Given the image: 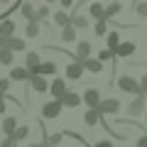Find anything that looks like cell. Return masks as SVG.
<instances>
[{"label":"cell","mask_w":147,"mask_h":147,"mask_svg":"<svg viewBox=\"0 0 147 147\" xmlns=\"http://www.w3.org/2000/svg\"><path fill=\"white\" fill-rule=\"evenodd\" d=\"M98 113H100V118H105V115H118V113H120V100H118V98H105V100H100Z\"/></svg>","instance_id":"6da1fadb"},{"label":"cell","mask_w":147,"mask_h":147,"mask_svg":"<svg viewBox=\"0 0 147 147\" xmlns=\"http://www.w3.org/2000/svg\"><path fill=\"white\" fill-rule=\"evenodd\" d=\"M115 84H118V88L125 91V93H137V96H140V84H137L132 76H118Z\"/></svg>","instance_id":"7a4b0ae2"},{"label":"cell","mask_w":147,"mask_h":147,"mask_svg":"<svg viewBox=\"0 0 147 147\" xmlns=\"http://www.w3.org/2000/svg\"><path fill=\"white\" fill-rule=\"evenodd\" d=\"M59 115H61V103L59 100H49V103L42 105V118L52 120V118H59Z\"/></svg>","instance_id":"3957f363"},{"label":"cell","mask_w":147,"mask_h":147,"mask_svg":"<svg viewBox=\"0 0 147 147\" xmlns=\"http://www.w3.org/2000/svg\"><path fill=\"white\" fill-rule=\"evenodd\" d=\"M135 42H120L118 44V49L113 52V59H127V57H132L135 54Z\"/></svg>","instance_id":"277c9868"},{"label":"cell","mask_w":147,"mask_h":147,"mask_svg":"<svg viewBox=\"0 0 147 147\" xmlns=\"http://www.w3.org/2000/svg\"><path fill=\"white\" fill-rule=\"evenodd\" d=\"M49 91H52V96H54V100H61V96L66 93V81L61 79V76H57V79L52 81V84H49Z\"/></svg>","instance_id":"5b68a950"},{"label":"cell","mask_w":147,"mask_h":147,"mask_svg":"<svg viewBox=\"0 0 147 147\" xmlns=\"http://www.w3.org/2000/svg\"><path fill=\"white\" fill-rule=\"evenodd\" d=\"M84 103L88 105V108H98V105H100V91L98 88H86Z\"/></svg>","instance_id":"8992f818"},{"label":"cell","mask_w":147,"mask_h":147,"mask_svg":"<svg viewBox=\"0 0 147 147\" xmlns=\"http://www.w3.org/2000/svg\"><path fill=\"white\" fill-rule=\"evenodd\" d=\"M142 110H145V96H135V100L127 105V115H130V118H137Z\"/></svg>","instance_id":"52a82bcc"},{"label":"cell","mask_w":147,"mask_h":147,"mask_svg":"<svg viewBox=\"0 0 147 147\" xmlns=\"http://www.w3.org/2000/svg\"><path fill=\"white\" fill-rule=\"evenodd\" d=\"M59 103H61V108H76V105L81 103V96L74 93V91H66V93L61 96V100H59Z\"/></svg>","instance_id":"ba28073f"},{"label":"cell","mask_w":147,"mask_h":147,"mask_svg":"<svg viewBox=\"0 0 147 147\" xmlns=\"http://www.w3.org/2000/svg\"><path fill=\"white\" fill-rule=\"evenodd\" d=\"M81 76H84V64H81V61H71L66 66V79L76 81V79H81Z\"/></svg>","instance_id":"9c48e42d"},{"label":"cell","mask_w":147,"mask_h":147,"mask_svg":"<svg viewBox=\"0 0 147 147\" xmlns=\"http://www.w3.org/2000/svg\"><path fill=\"white\" fill-rule=\"evenodd\" d=\"M3 49H7V52H22L25 49V42H22L20 37H10V39H3Z\"/></svg>","instance_id":"30bf717a"},{"label":"cell","mask_w":147,"mask_h":147,"mask_svg":"<svg viewBox=\"0 0 147 147\" xmlns=\"http://www.w3.org/2000/svg\"><path fill=\"white\" fill-rule=\"evenodd\" d=\"M86 59H91V42H79V47H76V59H74V61L84 64Z\"/></svg>","instance_id":"8fae6325"},{"label":"cell","mask_w":147,"mask_h":147,"mask_svg":"<svg viewBox=\"0 0 147 147\" xmlns=\"http://www.w3.org/2000/svg\"><path fill=\"white\" fill-rule=\"evenodd\" d=\"M15 22L12 20H3L0 22V39H10V37H15Z\"/></svg>","instance_id":"7c38bea8"},{"label":"cell","mask_w":147,"mask_h":147,"mask_svg":"<svg viewBox=\"0 0 147 147\" xmlns=\"http://www.w3.org/2000/svg\"><path fill=\"white\" fill-rule=\"evenodd\" d=\"M103 120V118H100V113H98V108H88L86 110V115H84V123L88 127H93V125H98V123Z\"/></svg>","instance_id":"4fadbf2b"},{"label":"cell","mask_w":147,"mask_h":147,"mask_svg":"<svg viewBox=\"0 0 147 147\" xmlns=\"http://www.w3.org/2000/svg\"><path fill=\"white\" fill-rule=\"evenodd\" d=\"M30 84H32V88H34L37 93L49 91V84H47V79H44V76H30Z\"/></svg>","instance_id":"5bb4252c"},{"label":"cell","mask_w":147,"mask_h":147,"mask_svg":"<svg viewBox=\"0 0 147 147\" xmlns=\"http://www.w3.org/2000/svg\"><path fill=\"white\" fill-rule=\"evenodd\" d=\"M105 42H108V52L113 54L118 49V44H120V32H108L105 34Z\"/></svg>","instance_id":"9a60e30c"},{"label":"cell","mask_w":147,"mask_h":147,"mask_svg":"<svg viewBox=\"0 0 147 147\" xmlns=\"http://www.w3.org/2000/svg\"><path fill=\"white\" fill-rule=\"evenodd\" d=\"M69 25H71L74 30H86V27H88V17H84V15H74V17H69Z\"/></svg>","instance_id":"2e32d148"},{"label":"cell","mask_w":147,"mask_h":147,"mask_svg":"<svg viewBox=\"0 0 147 147\" xmlns=\"http://www.w3.org/2000/svg\"><path fill=\"white\" fill-rule=\"evenodd\" d=\"M17 10L22 12V17H25L27 22H34V7H32V3H20Z\"/></svg>","instance_id":"e0dca14e"},{"label":"cell","mask_w":147,"mask_h":147,"mask_svg":"<svg viewBox=\"0 0 147 147\" xmlns=\"http://www.w3.org/2000/svg\"><path fill=\"white\" fill-rule=\"evenodd\" d=\"M10 81H30V71L22 69V66L12 69V71H10Z\"/></svg>","instance_id":"ac0fdd59"},{"label":"cell","mask_w":147,"mask_h":147,"mask_svg":"<svg viewBox=\"0 0 147 147\" xmlns=\"http://www.w3.org/2000/svg\"><path fill=\"white\" fill-rule=\"evenodd\" d=\"M84 71H91V74H100L103 71V64L98 59H86L84 61Z\"/></svg>","instance_id":"d6986e66"},{"label":"cell","mask_w":147,"mask_h":147,"mask_svg":"<svg viewBox=\"0 0 147 147\" xmlns=\"http://www.w3.org/2000/svg\"><path fill=\"white\" fill-rule=\"evenodd\" d=\"M120 10H123V5H120V3H110V5H108V7L103 10V20L108 22L110 17H115V15H118Z\"/></svg>","instance_id":"ffe728a7"},{"label":"cell","mask_w":147,"mask_h":147,"mask_svg":"<svg viewBox=\"0 0 147 147\" xmlns=\"http://www.w3.org/2000/svg\"><path fill=\"white\" fill-rule=\"evenodd\" d=\"M57 74V64L54 61H42L39 64V76H54Z\"/></svg>","instance_id":"44dd1931"},{"label":"cell","mask_w":147,"mask_h":147,"mask_svg":"<svg viewBox=\"0 0 147 147\" xmlns=\"http://www.w3.org/2000/svg\"><path fill=\"white\" fill-rule=\"evenodd\" d=\"M15 130H17V120L15 118H5V120H3V132H5V137H12Z\"/></svg>","instance_id":"7402d4cb"},{"label":"cell","mask_w":147,"mask_h":147,"mask_svg":"<svg viewBox=\"0 0 147 147\" xmlns=\"http://www.w3.org/2000/svg\"><path fill=\"white\" fill-rule=\"evenodd\" d=\"M103 10H105V7L100 5V3H91V7H88V15L93 17L96 22H98V20H103Z\"/></svg>","instance_id":"603a6c76"},{"label":"cell","mask_w":147,"mask_h":147,"mask_svg":"<svg viewBox=\"0 0 147 147\" xmlns=\"http://www.w3.org/2000/svg\"><path fill=\"white\" fill-rule=\"evenodd\" d=\"M61 42H76V30L71 25H66L61 30Z\"/></svg>","instance_id":"cb8c5ba5"},{"label":"cell","mask_w":147,"mask_h":147,"mask_svg":"<svg viewBox=\"0 0 147 147\" xmlns=\"http://www.w3.org/2000/svg\"><path fill=\"white\" fill-rule=\"evenodd\" d=\"M49 17V7L47 5H42V7H34V22L39 25V22H44Z\"/></svg>","instance_id":"d4e9b609"},{"label":"cell","mask_w":147,"mask_h":147,"mask_svg":"<svg viewBox=\"0 0 147 147\" xmlns=\"http://www.w3.org/2000/svg\"><path fill=\"white\" fill-rule=\"evenodd\" d=\"M27 135H30V127H27V125H17V130L12 132V142H20V140H25Z\"/></svg>","instance_id":"484cf974"},{"label":"cell","mask_w":147,"mask_h":147,"mask_svg":"<svg viewBox=\"0 0 147 147\" xmlns=\"http://www.w3.org/2000/svg\"><path fill=\"white\" fill-rule=\"evenodd\" d=\"M93 34H96V37L108 34V22H105V20H98V22L93 25Z\"/></svg>","instance_id":"4316f807"},{"label":"cell","mask_w":147,"mask_h":147,"mask_svg":"<svg viewBox=\"0 0 147 147\" xmlns=\"http://www.w3.org/2000/svg\"><path fill=\"white\" fill-rule=\"evenodd\" d=\"M61 137H64V132H54V135H49L47 142H44V147H57L59 142H61Z\"/></svg>","instance_id":"83f0119b"},{"label":"cell","mask_w":147,"mask_h":147,"mask_svg":"<svg viewBox=\"0 0 147 147\" xmlns=\"http://www.w3.org/2000/svg\"><path fill=\"white\" fill-rule=\"evenodd\" d=\"M39 30H42V27L37 25V22H27V27H25V34H27V37H37V34H39Z\"/></svg>","instance_id":"f1b7e54d"},{"label":"cell","mask_w":147,"mask_h":147,"mask_svg":"<svg viewBox=\"0 0 147 147\" xmlns=\"http://www.w3.org/2000/svg\"><path fill=\"white\" fill-rule=\"evenodd\" d=\"M54 22H57V25H59V27L64 30V27L69 25V15H66V12H61V10H59L57 15H54Z\"/></svg>","instance_id":"f546056e"},{"label":"cell","mask_w":147,"mask_h":147,"mask_svg":"<svg viewBox=\"0 0 147 147\" xmlns=\"http://www.w3.org/2000/svg\"><path fill=\"white\" fill-rule=\"evenodd\" d=\"M12 57H15L12 52H7V49H0V64H12Z\"/></svg>","instance_id":"4dcf8cb0"},{"label":"cell","mask_w":147,"mask_h":147,"mask_svg":"<svg viewBox=\"0 0 147 147\" xmlns=\"http://www.w3.org/2000/svg\"><path fill=\"white\" fill-rule=\"evenodd\" d=\"M7 91H10V79H0V96L5 98Z\"/></svg>","instance_id":"1f68e13d"},{"label":"cell","mask_w":147,"mask_h":147,"mask_svg":"<svg viewBox=\"0 0 147 147\" xmlns=\"http://www.w3.org/2000/svg\"><path fill=\"white\" fill-rule=\"evenodd\" d=\"M96 59H98V61L103 64V61H108V59H113V54H110L108 49H100V52H98V57H96Z\"/></svg>","instance_id":"d6a6232c"},{"label":"cell","mask_w":147,"mask_h":147,"mask_svg":"<svg viewBox=\"0 0 147 147\" xmlns=\"http://www.w3.org/2000/svg\"><path fill=\"white\" fill-rule=\"evenodd\" d=\"M135 12H137L140 17H147V3H137V5H135Z\"/></svg>","instance_id":"836d02e7"},{"label":"cell","mask_w":147,"mask_h":147,"mask_svg":"<svg viewBox=\"0 0 147 147\" xmlns=\"http://www.w3.org/2000/svg\"><path fill=\"white\" fill-rule=\"evenodd\" d=\"M140 96H147V74L142 76V81H140Z\"/></svg>","instance_id":"e575fe53"},{"label":"cell","mask_w":147,"mask_h":147,"mask_svg":"<svg viewBox=\"0 0 147 147\" xmlns=\"http://www.w3.org/2000/svg\"><path fill=\"white\" fill-rule=\"evenodd\" d=\"M93 147H115V145H113L110 140H98V142H96Z\"/></svg>","instance_id":"d590c367"},{"label":"cell","mask_w":147,"mask_h":147,"mask_svg":"<svg viewBox=\"0 0 147 147\" xmlns=\"http://www.w3.org/2000/svg\"><path fill=\"white\" fill-rule=\"evenodd\" d=\"M135 147H147V132L140 137V140H137V145H135Z\"/></svg>","instance_id":"8d00e7d4"},{"label":"cell","mask_w":147,"mask_h":147,"mask_svg":"<svg viewBox=\"0 0 147 147\" xmlns=\"http://www.w3.org/2000/svg\"><path fill=\"white\" fill-rule=\"evenodd\" d=\"M12 145H15V142H12V137H5V140L0 142V147H12Z\"/></svg>","instance_id":"74e56055"},{"label":"cell","mask_w":147,"mask_h":147,"mask_svg":"<svg viewBox=\"0 0 147 147\" xmlns=\"http://www.w3.org/2000/svg\"><path fill=\"white\" fill-rule=\"evenodd\" d=\"M3 113H5V98L0 96V115H3Z\"/></svg>","instance_id":"f35d334b"},{"label":"cell","mask_w":147,"mask_h":147,"mask_svg":"<svg viewBox=\"0 0 147 147\" xmlns=\"http://www.w3.org/2000/svg\"><path fill=\"white\" fill-rule=\"evenodd\" d=\"M61 5H64V7H71V5H74V0H61Z\"/></svg>","instance_id":"ab89813d"},{"label":"cell","mask_w":147,"mask_h":147,"mask_svg":"<svg viewBox=\"0 0 147 147\" xmlns=\"http://www.w3.org/2000/svg\"><path fill=\"white\" fill-rule=\"evenodd\" d=\"M27 147H44V142H32V145H27Z\"/></svg>","instance_id":"60d3db41"},{"label":"cell","mask_w":147,"mask_h":147,"mask_svg":"<svg viewBox=\"0 0 147 147\" xmlns=\"http://www.w3.org/2000/svg\"><path fill=\"white\" fill-rule=\"evenodd\" d=\"M7 3H10V0H0V5H7Z\"/></svg>","instance_id":"b9f144b4"},{"label":"cell","mask_w":147,"mask_h":147,"mask_svg":"<svg viewBox=\"0 0 147 147\" xmlns=\"http://www.w3.org/2000/svg\"><path fill=\"white\" fill-rule=\"evenodd\" d=\"M0 49H3V39H0Z\"/></svg>","instance_id":"7bdbcfd3"},{"label":"cell","mask_w":147,"mask_h":147,"mask_svg":"<svg viewBox=\"0 0 147 147\" xmlns=\"http://www.w3.org/2000/svg\"><path fill=\"white\" fill-rule=\"evenodd\" d=\"M47 3H54V0H47Z\"/></svg>","instance_id":"ee69618b"},{"label":"cell","mask_w":147,"mask_h":147,"mask_svg":"<svg viewBox=\"0 0 147 147\" xmlns=\"http://www.w3.org/2000/svg\"><path fill=\"white\" fill-rule=\"evenodd\" d=\"M145 118H147V115H145Z\"/></svg>","instance_id":"f6af8a7d"}]
</instances>
